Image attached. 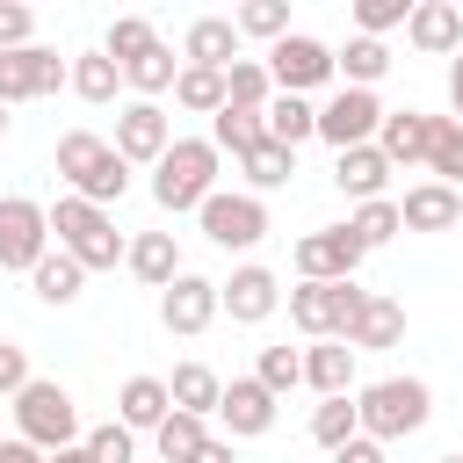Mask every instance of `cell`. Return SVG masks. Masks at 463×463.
Listing matches in <instances>:
<instances>
[{
    "label": "cell",
    "instance_id": "obj_1",
    "mask_svg": "<svg viewBox=\"0 0 463 463\" xmlns=\"http://www.w3.org/2000/svg\"><path fill=\"white\" fill-rule=\"evenodd\" d=\"M58 174H65V188H72L80 203H94V210L123 203V188H130V159H123L109 137H94V130H65V137H58Z\"/></svg>",
    "mask_w": 463,
    "mask_h": 463
},
{
    "label": "cell",
    "instance_id": "obj_2",
    "mask_svg": "<svg viewBox=\"0 0 463 463\" xmlns=\"http://www.w3.org/2000/svg\"><path fill=\"white\" fill-rule=\"evenodd\" d=\"M354 412H362V434L369 441H405L434 420V391L420 376H376L354 391Z\"/></svg>",
    "mask_w": 463,
    "mask_h": 463
},
{
    "label": "cell",
    "instance_id": "obj_3",
    "mask_svg": "<svg viewBox=\"0 0 463 463\" xmlns=\"http://www.w3.org/2000/svg\"><path fill=\"white\" fill-rule=\"evenodd\" d=\"M217 159H224V152H217L210 137H174L166 159L152 166V203L174 210V217H181V210H203V203L217 195Z\"/></svg>",
    "mask_w": 463,
    "mask_h": 463
},
{
    "label": "cell",
    "instance_id": "obj_4",
    "mask_svg": "<svg viewBox=\"0 0 463 463\" xmlns=\"http://www.w3.org/2000/svg\"><path fill=\"white\" fill-rule=\"evenodd\" d=\"M51 232H58V253H72L87 275H94V268H116V260L130 253V239L116 232V217L94 210V203H80V195H58V203H51Z\"/></svg>",
    "mask_w": 463,
    "mask_h": 463
},
{
    "label": "cell",
    "instance_id": "obj_5",
    "mask_svg": "<svg viewBox=\"0 0 463 463\" xmlns=\"http://www.w3.org/2000/svg\"><path fill=\"white\" fill-rule=\"evenodd\" d=\"M14 434H22L29 449H43V456L87 441V434H80V405H72V391H65L58 376H36V383L14 398Z\"/></svg>",
    "mask_w": 463,
    "mask_h": 463
},
{
    "label": "cell",
    "instance_id": "obj_6",
    "mask_svg": "<svg viewBox=\"0 0 463 463\" xmlns=\"http://www.w3.org/2000/svg\"><path fill=\"white\" fill-rule=\"evenodd\" d=\"M362 304H369L362 282H297L289 289V326L311 333V340H347Z\"/></svg>",
    "mask_w": 463,
    "mask_h": 463
},
{
    "label": "cell",
    "instance_id": "obj_7",
    "mask_svg": "<svg viewBox=\"0 0 463 463\" xmlns=\"http://www.w3.org/2000/svg\"><path fill=\"white\" fill-rule=\"evenodd\" d=\"M195 217H203V239H210V246H224V253H246V246H260V239H268V203H260V195H246V188H217Z\"/></svg>",
    "mask_w": 463,
    "mask_h": 463
},
{
    "label": "cell",
    "instance_id": "obj_8",
    "mask_svg": "<svg viewBox=\"0 0 463 463\" xmlns=\"http://www.w3.org/2000/svg\"><path fill=\"white\" fill-rule=\"evenodd\" d=\"M43 253H51V210L29 203V195H0V268L36 275Z\"/></svg>",
    "mask_w": 463,
    "mask_h": 463
},
{
    "label": "cell",
    "instance_id": "obj_9",
    "mask_svg": "<svg viewBox=\"0 0 463 463\" xmlns=\"http://www.w3.org/2000/svg\"><path fill=\"white\" fill-rule=\"evenodd\" d=\"M383 101H376V87H340L326 109H318V137L333 145V152H354V145H376V130H383Z\"/></svg>",
    "mask_w": 463,
    "mask_h": 463
},
{
    "label": "cell",
    "instance_id": "obj_10",
    "mask_svg": "<svg viewBox=\"0 0 463 463\" xmlns=\"http://www.w3.org/2000/svg\"><path fill=\"white\" fill-rule=\"evenodd\" d=\"M340 72V58L318 43V36H282L275 51H268V80H275V94H311V87H326Z\"/></svg>",
    "mask_w": 463,
    "mask_h": 463
},
{
    "label": "cell",
    "instance_id": "obj_11",
    "mask_svg": "<svg viewBox=\"0 0 463 463\" xmlns=\"http://www.w3.org/2000/svg\"><path fill=\"white\" fill-rule=\"evenodd\" d=\"M362 239L347 232V224H326V232H304L297 239V282H354V268H362Z\"/></svg>",
    "mask_w": 463,
    "mask_h": 463
},
{
    "label": "cell",
    "instance_id": "obj_12",
    "mask_svg": "<svg viewBox=\"0 0 463 463\" xmlns=\"http://www.w3.org/2000/svg\"><path fill=\"white\" fill-rule=\"evenodd\" d=\"M72 87V58L29 43V51H0V101H36V94H58Z\"/></svg>",
    "mask_w": 463,
    "mask_h": 463
},
{
    "label": "cell",
    "instance_id": "obj_13",
    "mask_svg": "<svg viewBox=\"0 0 463 463\" xmlns=\"http://www.w3.org/2000/svg\"><path fill=\"white\" fill-rule=\"evenodd\" d=\"M130 166H159L166 159V145H174V116L159 109V101H123L116 109V137H109Z\"/></svg>",
    "mask_w": 463,
    "mask_h": 463
},
{
    "label": "cell",
    "instance_id": "obj_14",
    "mask_svg": "<svg viewBox=\"0 0 463 463\" xmlns=\"http://www.w3.org/2000/svg\"><path fill=\"white\" fill-rule=\"evenodd\" d=\"M217 311H224V297H217V282H210V275H188V268H181V275L159 289V326H166V333H181V340H195Z\"/></svg>",
    "mask_w": 463,
    "mask_h": 463
},
{
    "label": "cell",
    "instance_id": "obj_15",
    "mask_svg": "<svg viewBox=\"0 0 463 463\" xmlns=\"http://www.w3.org/2000/svg\"><path fill=\"white\" fill-rule=\"evenodd\" d=\"M217 420H224V441H253V434H268V427H275V391H268L260 376H232V383H224Z\"/></svg>",
    "mask_w": 463,
    "mask_h": 463
},
{
    "label": "cell",
    "instance_id": "obj_16",
    "mask_svg": "<svg viewBox=\"0 0 463 463\" xmlns=\"http://www.w3.org/2000/svg\"><path fill=\"white\" fill-rule=\"evenodd\" d=\"M405 43H412L420 58H456V51H463V7H456V0H412Z\"/></svg>",
    "mask_w": 463,
    "mask_h": 463
},
{
    "label": "cell",
    "instance_id": "obj_17",
    "mask_svg": "<svg viewBox=\"0 0 463 463\" xmlns=\"http://www.w3.org/2000/svg\"><path fill=\"white\" fill-rule=\"evenodd\" d=\"M217 297H224L232 326H260V318H275V304H282V282H275L260 260H246V268H232V282H217Z\"/></svg>",
    "mask_w": 463,
    "mask_h": 463
},
{
    "label": "cell",
    "instance_id": "obj_18",
    "mask_svg": "<svg viewBox=\"0 0 463 463\" xmlns=\"http://www.w3.org/2000/svg\"><path fill=\"white\" fill-rule=\"evenodd\" d=\"M181 65L232 72V65H239V22H232V14H195L188 36H181Z\"/></svg>",
    "mask_w": 463,
    "mask_h": 463
},
{
    "label": "cell",
    "instance_id": "obj_19",
    "mask_svg": "<svg viewBox=\"0 0 463 463\" xmlns=\"http://www.w3.org/2000/svg\"><path fill=\"white\" fill-rule=\"evenodd\" d=\"M398 217H405V232H449V224L463 217V188H449V181H420V188H405Z\"/></svg>",
    "mask_w": 463,
    "mask_h": 463
},
{
    "label": "cell",
    "instance_id": "obj_20",
    "mask_svg": "<svg viewBox=\"0 0 463 463\" xmlns=\"http://www.w3.org/2000/svg\"><path fill=\"white\" fill-rule=\"evenodd\" d=\"M304 383L318 398H354V347L347 340H311L304 347Z\"/></svg>",
    "mask_w": 463,
    "mask_h": 463
},
{
    "label": "cell",
    "instance_id": "obj_21",
    "mask_svg": "<svg viewBox=\"0 0 463 463\" xmlns=\"http://www.w3.org/2000/svg\"><path fill=\"white\" fill-rule=\"evenodd\" d=\"M427 137H434V116L427 109H391L383 130H376V152L391 166H412V159H427Z\"/></svg>",
    "mask_w": 463,
    "mask_h": 463
},
{
    "label": "cell",
    "instance_id": "obj_22",
    "mask_svg": "<svg viewBox=\"0 0 463 463\" xmlns=\"http://www.w3.org/2000/svg\"><path fill=\"white\" fill-rule=\"evenodd\" d=\"M333 181H340V195H354V203H383L391 159H383L376 145H354V152H340V159H333Z\"/></svg>",
    "mask_w": 463,
    "mask_h": 463
},
{
    "label": "cell",
    "instance_id": "obj_23",
    "mask_svg": "<svg viewBox=\"0 0 463 463\" xmlns=\"http://www.w3.org/2000/svg\"><path fill=\"white\" fill-rule=\"evenodd\" d=\"M166 398H174V412H195V420H210V412L224 405V376H217L210 362H181V369L166 376Z\"/></svg>",
    "mask_w": 463,
    "mask_h": 463
},
{
    "label": "cell",
    "instance_id": "obj_24",
    "mask_svg": "<svg viewBox=\"0 0 463 463\" xmlns=\"http://www.w3.org/2000/svg\"><path fill=\"white\" fill-rule=\"evenodd\" d=\"M166 412H174V398H166V376H130V383L116 391V420H123L130 434H152Z\"/></svg>",
    "mask_w": 463,
    "mask_h": 463
},
{
    "label": "cell",
    "instance_id": "obj_25",
    "mask_svg": "<svg viewBox=\"0 0 463 463\" xmlns=\"http://www.w3.org/2000/svg\"><path fill=\"white\" fill-rule=\"evenodd\" d=\"M123 268L145 282V289H166L174 275H181V253H174V232H137L130 239V253H123Z\"/></svg>",
    "mask_w": 463,
    "mask_h": 463
},
{
    "label": "cell",
    "instance_id": "obj_26",
    "mask_svg": "<svg viewBox=\"0 0 463 463\" xmlns=\"http://www.w3.org/2000/svg\"><path fill=\"white\" fill-rule=\"evenodd\" d=\"M398 340H405V304L369 289V304L354 311V333H347V347L362 354V347H398Z\"/></svg>",
    "mask_w": 463,
    "mask_h": 463
},
{
    "label": "cell",
    "instance_id": "obj_27",
    "mask_svg": "<svg viewBox=\"0 0 463 463\" xmlns=\"http://www.w3.org/2000/svg\"><path fill=\"white\" fill-rule=\"evenodd\" d=\"M260 137H268V116H260V109H232V101H224V109L210 116V145L232 152V159H246Z\"/></svg>",
    "mask_w": 463,
    "mask_h": 463
},
{
    "label": "cell",
    "instance_id": "obj_28",
    "mask_svg": "<svg viewBox=\"0 0 463 463\" xmlns=\"http://www.w3.org/2000/svg\"><path fill=\"white\" fill-rule=\"evenodd\" d=\"M239 174H246V195H268V188H282V181L297 174V152L275 145V137H260V145L239 159Z\"/></svg>",
    "mask_w": 463,
    "mask_h": 463
},
{
    "label": "cell",
    "instance_id": "obj_29",
    "mask_svg": "<svg viewBox=\"0 0 463 463\" xmlns=\"http://www.w3.org/2000/svg\"><path fill=\"white\" fill-rule=\"evenodd\" d=\"M268 137L297 152L304 137H318V109H311L304 94H275V101H268Z\"/></svg>",
    "mask_w": 463,
    "mask_h": 463
},
{
    "label": "cell",
    "instance_id": "obj_30",
    "mask_svg": "<svg viewBox=\"0 0 463 463\" xmlns=\"http://www.w3.org/2000/svg\"><path fill=\"white\" fill-rule=\"evenodd\" d=\"M116 87H123V65L109 51H80L72 58V94L80 101H116Z\"/></svg>",
    "mask_w": 463,
    "mask_h": 463
},
{
    "label": "cell",
    "instance_id": "obj_31",
    "mask_svg": "<svg viewBox=\"0 0 463 463\" xmlns=\"http://www.w3.org/2000/svg\"><path fill=\"white\" fill-rule=\"evenodd\" d=\"M224 101H232V109H260V116H268V101H275L268 58H239V65L224 72Z\"/></svg>",
    "mask_w": 463,
    "mask_h": 463
},
{
    "label": "cell",
    "instance_id": "obj_32",
    "mask_svg": "<svg viewBox=\"0 0 463 463\" xmlns=\"http://www.w3.org/2000/svg\"><path fill=\"white\" fill-rule=\"evenodd\" d=\"M29 282H36V297H43V304H72V297L87 289V268H80L72 253H43Z\"/></svg>",
    "mask_w": 463,
    "mask_h": 463
},
{
    "label": "cell",
    "instance_id": "obj_33",
    "mask_svg": "<svg viewBox=\"0 0 463 463\" xmlns=\"http://www.w3.org/2000/svg\"><path fill=\"white\" fill-rule=\"evenodd\" d=\"M210 441V427L195 420V412H166L159 427H152V449L166 456V463H195V449Z\"/></svg>",
    "mask_w": 463,
    "mask_h": 463
},
{
    "label": "cell",
    "instance_id": "obj_34",
    "mask_svg": "<svg viewBox=\"0 0 463 463\" xmlns=\"http://www.w3.org/2000/svg\"><path fill=\"white\" fill-rule=\"evenodd\" d=\"M174 80H181V65H174V51H166V43H159V51H145L137 65H123V87H137V101L174 94Z\"/></svg>",
    "mask_w": 463,
    "mask_h": 463
},
{
    "label": "cell",
    "instance_id": "obj_35",
    "mask_svg": "<svg viewBox=\"0 0 463 463\" xmlns=\"http://www.w3.org/2000/svg\"><path fill=\"white\" fill-rule=\"evenodd\" d=\"M174 109H188V116H217V109H224V72L181 65V80H174Z\"/></svg>",
    "mask_w": 463,
    "mask_h": 463
},
{
    "label": "cell",
    "instance_id": "obj_36",
    "mask_svg": "<svg viewBox=\"0 0 463 463\" xmlns=\"http://www.w3.org/2000/svg\"><path fill=\"white\" fill-rule=\"evenodd\" d=\"M354 434H362V412H354V398H326V405L311 412V441H318V449H333V456H340Z\"/></svg>",
    "mask_w": 463,
    "mask_h": 463
},
{
    "label": "cell",
    "instance_id": "obj_37",
    "mask_svg": "<svg viewBox=\"0 0 463 463\" xmlns=\"http://www.w3.org/2000/svg\"><path fill=\"white\" fill-rule=\"evenodd\" d=\"M427 166H434V181L463 188V123H456V116H434V137H427Z\"/></svg>",
    "mask_w": 463,
    "mask_h": 463
},
{
    "label": "cell",
    "instance_id": "obj_38",
    "mask_svg": "<svg viewBox=\"0 0 463 463\" xmlns=\"http://www.w3.org/2000/svg\"><path fill=\"white\" fill-rule=\"evenodd\" d=\"M101 51H109L116 65H137L145 51H159V29H152L145 14H116V22H109V43H101Z\"/></svg>",
    "mask_w": 463,
    "mask_h": 463
},
{
    "label": "cell",
    "instance_id": "obj_39",
    "mask_svg": "<svg viewBox=\"0 0 463 463\" xmlns=\"http://www.w3.org/2000/svg\"><path fill=\"white\" fill-rule=\"evenodd\" d=\"M340 72H347V87H376V80L391 72V51H383V36H347V51H340Z\"/></svg>",
    "mask_w": 463,
    "mask_h": 463
},
{
    "label": "cell",
    "instance_id": "obj_40",
    "mask_svg": "<svg viewBox=\"0 0 463 463\" xmlns=\"http://www.w3.org/2000/svg\"><path fill=\"white\" fill-rule=\"evenodd\" d=\"M232 22H239V36H268V51L289 36V7H282V0H246Z\"/></svg>",
    "mask_w": 463,
    "mask_h": 463
},
{
    "label": "cell",
    "instance_id": "obj_41",
    "mask_svg": "<svg viewBox=\"0 0 463 463\" xmlns=\"http://www.w3.org/2000/svg\"><path fill=\"white\" fill-rule=\"evenodd\" d=\"M347 232H354L362 246H383V239H398V232H405V217H398V203L383 195V203H362V210L347 217Z\"/></svg>",
    "mask_w": 463,
    "mask_h": 463
},
{
    "label": "cell",
    "instance_id": "obj_42",
    "mask_svg": "<svg viewBox=\"0 0 463 463\" xmlns=\"http://www.w3.org/2000/svg\"><path fill=\"white\" fill-rule=\"evenodd\" d=\"M253 376H260L275 398L297 391V383H304V347H260V369H253Z\"/></svg>",
    "mask_w": 463,
    "mask_h": 463
},
{
    "label": "cell",
    "instance_id": "obj_43",
    "mask_svg": "<svg viewBox=\"0 0 463 463\" xmlns=\"http://www.w3.org/2000/svg\"><path fill=\"white\" fill-rule=\"evenodd\" d=\"M87 456H94V463H137V434H130L123 420H109V427H87Z\"/></svg>",
    "mask_w": 463,
    "mask_h": 463
},
{
    "label": "cell",
    "instance_id": "obj_44",
    "mask_svg": "<svg viewBox=\"0 0 463 463\" xmlns=\"http://www.w3.org/2000/svg\"><path fill=\"white\" fill-rule=\"evenodd\" d=\"M354 22H362V36L405 29V22H412V0H354Z\"/></svg>",
    "mask_w": 463,
    "mask_h": 463
},
{
    "label": "cell",
    "instance_id": "obj_45",
    "mask_svg": "<svg viewBox=\"0 0 463 463\" xmlns=\"http://www.w3.org/2000/svg\"><path fill=\"white\" fill-rule=\"evenodd\" d=\"M36 376H29V347L22 340H0V398H22Z\"/></svg>",
    "mask_w": 463,
    "mask_h": 463
},
{
    "label": "cell",
    "instance_id": "obj_46",
    "mask_svg": "<svg viewBox=\"0 0 463 463\" xmlns=\"http://www.w3.org/2000/svg\"><path fill=\"white\" fill-rule=\"evenodd\" d=\"M29 29H36V14L22 0H0V51H29Z\"/></svg>",
    "mask_w": 463,
    "mask_h": 463
},
{
    "label": "cell",
    "instance_id": "obj_47",
    "mask_svg": "<svg viewBox=\"0 0 463 463\" xmlns=\"http://www.w3.org/2000/svg\"><path fill=\"white\" fill-rule=\"evenodd\" d=\"M333 463H383V441H369V434H354V441H347V449H340Z\"/></svg>",
    "mask_w": 463,
    "mask_h": 463
},
{
    "label": "cell",
    "instance_id": "obj_48",
    "mask_svg": "<svg viewBox=\"0 0 463 463\" xmlns=\"http://www.w3.org/2000/svg\"><path fill=\"white\" fill-rule=\"evenodd\" d=\"M0 463H51V456H43V449H29V441L14 434V441H0Z\"/></svg>",
    "mask_w": 463,
    "mask_h": 463
},
{
    "label": "cell",
    "instance_id": "obj_49",
    "mask_svg": "<svg viewBox=\"0 0 463 463\" xmlns=\"http://www.w3.org/2000/svg\"><path fill=\"white\" fill-rule=\"evenodd\" d=\"M195 463H239V449H232V441H217V434H210V441H203V449H195Z\"/></svg>",
    "mask_w": 463,
    "mask_h": 463
},
{
    "label": "cell",
    "instance_id": "obj_50",
    "mask_svg": "<svg viewBox=\"0 0 463 463\" xmlns=\"http://www.w3.org/2000/svg\"><path fill=\"white\" fill-rule=\"evenodd\" d=\"M449 109H456V123H463V51H456V65H449Z\"/></svg>",
    "mask_w": 463,
    "mask_h": 463
},
{
    "label": "cell",
    "instance_id": "obj_51",
    "mask_svg": "<svg viewBox=\"0 0 463 463\" xmlns=\"http://www.w3.org/2000/svg\"><path fill=\"white\" fill-rule=\"evenodd\" d=\"M51 463H94V456H87V441H72V449H58Z\"/></svg>",
    "mask_w": 463,
    "mask_h": 463
},
{
    "label": "cell",
    "instance_id": "obj_52",
    "mask_svg": "<svg viewBox=\"0 0 463 463\" xmlns=\"http://www.w3.org/2000/svg\"><path fill=\"white\" fill-rule=\"evenodd\" d=\"M0 137H7V101H0Z\"/></svg>",
    "mask_w": 463,
    "mask_h": 463
},
{
    "label": "cell",
    "instance_id": "obj_53",
    "mask_svg": "<svg viewBox=\"0 0 463 463\" xmlns=\"http://www.w3.org/2000/svg\"><path fill=\"white\" fill-rule=\"evenodd\" d=\"M441 463H463V456H441Z\"/></svg>",
    "mask_w": 463,
    "mask_h": 463
}]
</instances>
